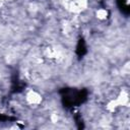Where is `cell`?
<instances>
[{
  "label": "cell",
  "instance_id": "5b68a950",
  "mask_svg": "<svg viewBox=\"0 0 130 130\" xmlns=\"http://www.w3.org/2000/svg\"><path fill=\"white\" fill-rule=\"evenodd\" d=\"M0 1H3V0H0Z\"/></svg>",
  "mask_w": 130,
  "mask_h": 130
},
{
  "label": "cell",
  "instance_id": "3957f363",
  "mask_svg": "<svg viewBox=\"0 0 130 130\" xmlns=\"http://www.w3.org/2000/svg\"><path fill=\"white\" fill-rule=\"evenodd\" d=\"M88 0H70L69 1V8L71 11L80 12L86 8Z\"/></svg>",
  "mask_w": 130,
  "mask_h": 130
},
{
  "label": "cell",
  "instance_id": "277c9868",
  "mask_svg": "<svg viewBox=\"0 0 130 130\" xmlns=\"http://www.w3.org/2000/svg\"><path fill=\"white\" fill-rule=\"evenodd\" d=\"M95 15H96V17H98L99 19L104 20V19H106L107 16H108V11H107L106 9H104V8H100V9L96 10Z\"/></svg>",
  "mask_w": 130,
  "mask_h": 130
},
{
  "label": "cell",
  "instance_id": "6da1fadb",
  "mask_svg": "<svg viewBox=\"0 0 130 130\" xmlns=\"http://www.w3.org/2000/svg\"><path fill=\"white\" fill-rule=\"evenodd\" d=\"M128 103H129L128 91L125 90V89H123V90H121V91L118 93V95H117L114 100H111V101L107 104L106 109H107V111H109V112H115L118 108L124 107V106L128 105Z\"/></svg>",
  "mask_w": 130,
  "mask_h": 130
},
{
  "label": "cell",
  "instance_id": "7a4b0ae2",
  "mask_svg": "<svg viewBox=\"0 0 130 130\" xmlns=\"http://www.w3.org/2000/svg\"><path fill=\"white\" fill-rule=\"evenodd\" d=\"M25 100H26V102L29 105L37 106V105H39V104L42 103L43 98H42L41 93H39L38 91H36L34 89H29L26 92V94H25Z\"/></svg>",
  "mask_w": 130,
  "mask_h": 130
}]
</instances>
